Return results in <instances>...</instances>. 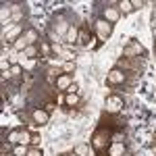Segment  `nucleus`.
Masks as SVG:
<instances>
[{"label":"nucleus","mask_w":156,"mask_h":156,"mask_svg":"<svg viewBox=\"0 0 156 156\" xmlns=\"http://www.w3.org/2000/svg\"><path fill=\"white\" fill-rule=\"evenodd\" d=\"M152 36H154V40H156V27H152Z\"/></svg>","instance_id":"2f4dec72"},{"label":"nucleus","mask_w":156,"mask_h":156,"mask_svg":"<svg viewBox=\"0 0 156 156\" xmlns=\"http://www.w3.org/2000/svg\"><path fill=\"white\" fill-rule=\"evenodd\" d=\"M125 156H129V154H125Z\"/></svg>","instance_id":"c9c22d12"},{"label":"nucleus","mask_w":156,"mask_h":156,"mask_svg":"<svg viewBox=\"0 0 156 156\" xmlns=\"http://www.w3.org/2000/svg\"><path fill=\"white\" fill-rule=\"evenodd\" d=\"M60 102L69 108H75V106L81 104V98H79V94H65V96L60 98Z\"/></svg>","instance_id":"ddd939ff"},{"label":"nucleus","mask_w":156,"mask_h":156,"mask_svg":"<svg viewBox=\"0 0 156 156\" xmlns=\"http://www.w3.org/2000/svg\"><path fill=\"white\" fill-rule=\"evenodd\" d=\"M142 56H146V48L140 42H135V40H131L123 48V58H142Z\"/></svg>","instance_id":"f03ea898"},{"label":"nucleus","mask_w":156,"mask_h":156,"mask_svg":"<svg viewBox=\"0 0 156 156\" xmlns=\"http://www.w3.org/2000/svg\"><path fill=\"white\" fill-rule=\"evenodd\" d=\"M117 9H119L123 15H129V12L135 11V9H133V2H131V0H119V2H117Z\"/></svg>","instance_id":"dca6fc26"},{"label":"nucleus","mask_w":156,"mask_h":156,"mask_svg":"<svg viewBox=\"0 0 156 156\" xmlns=\"http://www.w3.org/2000/svg\"><path fill=\"white\" fill-rule=\"evenodd\" d=\"M54 108H56V102H46V104H44V110H46V112H52Z\"/></svg>","instance_id":"c85d7f7f"},{"label":"nucleus","mask_w":156,"mask_h":156,"mask_svg":"<svg viewBox=\"0 0 156 156\" xmlns=\"http://www.w3.org/2000/svg\"><path fill=\"white\" fill-rule=\"evenodd\" d=\"M110 137H112V133L108 131V129L98 127L96 131H94V135H92V148H94L96 152L106 150V144H108V140H110Z\"/></svg>","instance_id":"f257e3e1"},{"label":"nucleus","mask_w":156,"mask_h":156,"mask_svg":"<svg viewBox=\"0 0 156 156\" xmlns=\"http://www.w3.org/2000/svg\"><path fill=\"white\" fill-rule=\"evenodd\" d=\"M75 83L73 81V75H69V73H60L58 77H56V83H54V87L58 90V92H69V87Z\"/></svg>","instance_id":"6e6552de"},{"label":"nucleus","mask_w":156,"mask_h":156,"mask_svg":"<svg viewBox=\"0 0 156 156\" xmlns=\"http://www.w3.org/2000/svg\"><path fill=\"white\" fill-rule=\"evenodd\" d=\"M21 133H23V129H15V131H11L9 133V142L11 144H21Z\"/></svg>","instance_id":"5701e85b"},{"label":"nucleus","mask_w":156,"mask_h":156,"mask_svg":"<svg viewBox=\"0 0 156 156\" xmlns=\"http://www.w3.org/2000/svg\"><path fill=\"white\" fill-rule=\"evenodd\" d=\"M73 152H75L77 156H87V154H90V146H87V144H79V146L73 148Z\"/></svg>","instance_id":"a878e982"},{"label":"nucleus","mask_w":156,"mask_h":156,"mask_svg":"<svg viewBox=\"0 0 156 156\" xmlns=\"http://www.w3.org/2000/svg\"><path fill=\"white\" fill-rule=\"evenodd\" d=\"M23 19V11H21V4H12L11 6V21L17 25V21Z\"/></svg>","instance_id":"a211bd4d"},{"label":"nucleus","mask_w":156,"mask_h":156,"mask_svg":"<svg viewBox=\"0 0 156 156\" xmlns=\"http://www.w3.org/2000/svg\"><path fill=\"white\" fill-rule=\"evenodd\" d=\"M40 140H42V137H40L37 133H34V135H31V142H29V146H31V148H40Z\"/></svg>","instance_id":"bb28decb"},{"label":"nucleus","mask_w":156,"mask_h":156,"mask_svg":"<svg viewBox=\"0 0 156 156\" xmlns=\"http://www.w3.org/2000/svg\"><path fill=\"white\" fill-rule=\"evenodd\" d=\"M65 156H77V154H75V152H73V154H65Z\"/></svg>","instance_id":"f704fd0d"},{"label":"nucleus","mask_w":156,"mask_h":156,"mask_svg":"<svg viewBox=\"0 0 156 156\" xmlns=\"http://www.w3.org/2000/svg\"><path fill=\"white\" fill-rule=\"evenodd\" d=\"M27 46H29V44H27V40H25V36H21L19 40H17V42H15V44H12V48L17 50V52H23V50L27 48Z\"/></svg>","instance_id":"393cba45"},{"label":"nucleus","mask_w":156,"mask_h":156,"mask_svg":"<svg viewBox=\"0 0 156 156\" xmlns=\"http://www.w3.org/2000/svg\"><path fill=\"white\" fill-rule=\"evenodd\" d=\"M69 27H71V23H67L65 15H58V17H54V25H52V31H56V34H58L62 40H65V36H67Z\"/></svg>","instance_id":"0eeeda50"},{"label":"nucleus","mask_w":156,"mask_h":156,"mask_svg":"<svg viewBox=\"0 0 156 156\" xmlns=\"http://www.w3.org/2000/svg\"><path fill=\"white\" fill-rule=\"evenodd\" d=\"M131 2H133V9H142V4H144L142 0H131Z\"/></svg>","instance_id":"7c9ffc66"},{"label":"nucleus","mask_w":156,"mask_h":156,"mask_svg":"<svg viewBox=\"0 0 156 156\" xmlns=\"http://www.w3.org/2000/svg\"><path fill=\"white\" fill-rule=\"evenodd\" d=\"M102 19L108 21V23H117L121 19V11L117 6H104V12H102Z\"/></svg>","instance_id":"9b49d317"},{"label":"nucleus","mask_w":156,"mask_h":156,"mask_svg":"<svg viewBox=\"0 0 156 156\" xmlns=\"http://www.w3.org/2000/svg\"><path fill=\"white\" fill-rule=\"evenodd\" d=\"M152 27H156V17H152Z\"/></svg>","instance_id":"473e14b6"},{"label":"nucleus","mask_w":156,"mask_h":156,"mask_svg":"<svg viewBox=\"0 0 156 156\" xmlns=\"http://www.w3.org/2000/svg\"><path fill=\"white\" fill-rule=\"evenodd\" d=\"M29 152V146H23V144H17L12 148V156H27Z\"/></svg>","instance_id":"b1692460"},{"label":"nucleus","mask_w":156,"mask_h":156,"mask_svg":"<svg viewBox=\"0 0 156 156\" xmlns=\"http://www.w3.org/2000/svg\"><path fill=\"white\" fill-rule=\"evenodd\" d=\"M27 156H42V150H40V148H31V146H29V152H27Z\"/></svg>","instance_id":"cd10ccee"},{"label":"nucleus","mask_w":156,"mask_h":156,"mask_svg":"<svg viewBox=\"0 0 156 156\" xmlns=\"http://www.w3.org/2000/svg\"><path fill=\"white\" fill-rule=\"evenodd\" d=\"M31 119H34V123L37 127H42V125H46L50 121V112H46L44 108H34L31 110Z\"/></svg>","instance_id":"1a4fd4ad"},{"label":"nucleus","mask_w":156,"mask_h":156,"mask_svg":"<svg viewBox=\"0 0 156 156\" xmlns=\"http://www.w3.org/2000/svg\"><path fill=\"white\" fill-rule=\"evenodd\" d=\"M90 42H92V36L87 34V29H79V40H77V44L83 46V48H90Z\"/></svg>","instance_id":"6ab92c4d"},{"label":"nucleus","mask_w":156,"mask_h":156,"mask_svg":"<svg viewBox=\"0 0 156 156\" xmlns=\"http://www.w3.org/2000/svg\"><path fill=\"white\" fill-rule=\"evenodd\" d=\"M25 40H27V44L29 46H36V42L40 40V34H37V29L36 27H31V29H25Z\"/></svg>","instance_id":"2eb2a0df"},{"label":"nucleus","mask_w":156,"mask_h":156,"mask_svg":"<svg viewBox=\"0 0 156 156\" xmlns=\"http://www.w3.org/2000/svg\"><path fill=\"white\" fill-rule=\"evenodd\" d=\"M77 40H79V29H77L75 25H71V27H69V31H67V36H65V40H62V42H65L67 46H71V44H77Z\"/></svg>","instance_id":"4468645a"},{"label":"nucleus","mask_w":156,"mask_h":156,"mask_svg":"<svg viewBox=\"0 0 156 156\" xmlns=\"http://www.w3.org/2000/svg\"><path fill=\"white\" fill-rule=\"evenodd\" d=\"M94 29H96V37L100 42H104L108 37L112 36V23H108L104 19H98L96 23H94Z\"/></svg>","instance_id":"20e7f679"},{"label":"nucleus","mask_w":156,"mask_h":156,"mask_svg":"<svg viewBox=\"0 0 156 156\" xmlns=\"http://www.w3.org/2000/svg\"><path fill=\"white\" fill-rule=\"evenodd\" d=\"M106 81H108V85H123L127 81V73L117 69V67H112V69L106 73Z\"/></svg>","instance_id":"423d86ee"},{"label":"nucleus","mask_w":156,"mask_h":156,"mask_svg":"<svg viewBox=\"0 0 156 156\" xmlns=\"http://www.w3.org/2000/svg\"><path fill=\"white\" fill-rule=\"evenodd\" d=\"M75 69H77V62H75V60H62V65H60V71L69 73V75H73Z\"/></svg>","instance_id":"aec40b11"},{"label":"nucleus","mask_w":156,"mask_h":156,"mask_svg":"<svg viewBox=\"0 0 156 156\" xmlns=\"http://www.w3.org/2000/svg\"><path fill=\"white\" fill-rule=\"evenodd\" d=\"M40 52H42V56H46V58L52 56V46H50L46 40H40Z\"/></svg>","instance_id":"412c9836"},{"label":"nucleus","mask_w":156,"mask_h":156,"mask_svg":"<svg viewBox=\"0 0 156 156\" xmlns=\"http://www.w3.org/2000/svg\"><path fill=\"white\" fill-rule=\"evenodd\" d=\"M23 34H25V31H23V27H21V25H12L11 29H4V40L15 44V42L23 36Z\"/></svg>","instance_id":"9d476101"},{"label":"nucleus","mask_w":156,"mask_h":156,"mask_svg":"<svg viewBox=\"0 0 156 156\" xmlns=\"http://www.w3.org/2000/svg\"><path fill=\"white\" fill-rule=\"evenodd\" d=\"M77 92H79V87H77V83H73L71 87H69V92H67V94H77Z\"/></svg>","instance_id":"c756f323"},{"label":"nucleus","mask_w":156,"mask_h":156,"mask_svg":"<svg viewBox=\"0 0 156 156\" xmlns=\"http://www.w3.org/2000/svg\"><path fill=\"white\" fill-rule=\"evenodd\" d=\"M123 106H125V102H123V98H121V96H117V94L106 96L104 110H106L108 115H117V112H121V110H123Z\"/></svg>","instance_id":"7ed1b4c3"},{"label":"nucleus","mask_w":156,"mask_h":156,"mask_svg":"<svg viewBox=\"0 0 156 156\" xmlns=\"http://www.w3.org/2000/svg\"><path fill=\"white\" fill-rule=\"evenodd\" d=\"M19 65L23 67L25 73H29V71H34V69H36V60H34V58H25L23 54L19 56Z\"/></svg>","instance_id":"f3484780"},{"label":"nucleus","mask_w":156,"mask_h":156,"mask_svg":"<svg viewBox=\"0 0 156 156\" xmlns=\"http://www.w3.org/2000/svg\"><path fill=\"white\" fill-rule=\"evenodd\" d=\"M21 54H23L25 58H34V60H36L37 54H40V50H37V46H27V48H25Z\"/></svg>","instance_id":"4be33fe9"},{"label":"nucleus","mask_w":156,"mask_h":156,"mask_svg":"<svg viewBox=\"0 0 156 156\" xmlns=\"http://www.w3.org/2000/svg\"><path fill=\"white\" fill-rule=\"evenodd\" d=\"M115 67H117V69H121V71H125V73H127V71H135V73L142 71L140 58H119Z\"/></svg>","instance_id":"39448f33"},{"label":"nucleus","mask_w":156,"mask_h":156,"mask_svg":"<svg viewBox=\"0 0 156 156\" xmlns=\"http://www.w3.org/2000/svg\"><path fill=\"white\" fill-rule=\"evenodd\" d=\"M108 156H125L127 154V148H125V144L123 142H112V144L108 146Z\"/></svg>","instance_id":"f8f14e48"},{"label":"nucleus","mask_w":156,"mask_h":156,"mask_svg":"<svg viewBox=\"0 0 156 156\" xmlns=\"http://www.w3.org/2000/svg\"><path fill=\"white\" fill-rule=\"evenodd\" d=\"M152 17H156V4H154V11H152Z\"/></svg>","instance_id":"72a5a7b5"}]
</instances>
